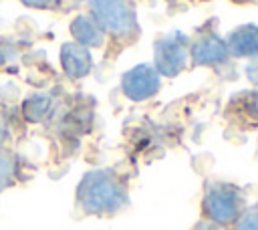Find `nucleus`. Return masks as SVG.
<instances>
[{"label":"nucleus","instance_id":"nucleus-10","mask_svg":"<svg viewBox=\"0 0 258 230\" xmlns=\"http://www.w3.org/2000/svg\"><path fill=\"white\" fill-rule=\"evenodd\" d=\"M69 32L73 36V42L91 48H103L107 42L105 32L101 30V26L95 22V18L89 12L77 14L71 22H69Z\"/></svg>","mask_w":258,"mask_h":230},{"label":"nucleus","instance_id":"nucleus-5","mask_svg":"<svg viewBox=\"0 0 258 230\" xmlns=\"http://www.w3.org/2000/svg\"><path fill=\"white\" fill-rule=\"evenodd\" d=\"M159 91H161V75L155 71L153 65L139 63L121 75V93L133 103L149 101Z\"/></svg>","mask_w":258,"mask_h":230},{"label":"nucleus","instance_id":"nucleus-14","mask_svg":"<svg viewBox=\"0 0 258 230\" xmlns=\"http://www.w3.org/2000/svg\"><path fill=\"white\" fill-rule=\"evenodd\" d=\"M12 119L8 117V113L0 111V151L8 149V143L12 139Z\"/></svg>","mask_w":258,"mask_h":230},{"label":"nucleus","instance_id":"nucleus-4","mask_svg":"<svg viewBox=\"0 0 258 230\" xmlns=\"http://www.w3.org/2000/svg\"><path fill=\"white\" fill-rule=\"evenodd\" d=\"M153 67L161 77H177L189 67V34L171 30L153 42Z\"/></svg>","mask_w":258,"mask_h":230},{"label":"nucleus","instance_id":"nucleus-16","mask_svg":"<svg viewBox=\"0 0 258 230\" xmlns=\"http://www.w3.org/2000/svg\"><path fill=\"white\" fill-rule=\"evenodd\" d=\"M246 77L252 85H258V59H252L246 65Z\"/></svg>","mask_w":258,"mask_h":230},{"label":"nucleus","instance_id":"nucleus-8","mask_svg":"<svg viewBox=\"0 0 258 230\" xmlns=\"http://www.w3.org/2000/svg\"><path fill=\"white\" fill-rule=\"evenodd\" d=\"M226 115L242 129L258 127V91L234 93L226 105Z\"/></svg>","mask_w":258,"mask_h":230},{"label":"nucleus","instance_id":"nucleus-13","mask_svg":"<svg viewBox=\"0 0 258 230\" xmlns=\"http://www.w3.org/2000/svg\"><path fill=\"white\" fill-rule=\"evenodd\" d=\"M20 59V48L14 40L0 38V71H8Z\"/></svg>","mask_w":258,"mask_h":230},{"label":"nucleus","instance_id":"nucleus-2","mask_svg":"<svg viewBox=\"0 0 258 230\" xmlns=\"http://www.w3.org/2000/svg\"><path fill=\"white\" fill-rule=\"evenodd\" d=\"M89 14L101 26L107 38L117 44H133L141 26L133 0H87Z\"/></svg>","mask_w":258,"mask_h":230},{"label":"nucleus","instance_id":"nucleus-9","mask_svg":"<svg viewBox=\"0 0 258 230\" xmlns=\"http://www.w3.org/2000/svg\"><path fill=\"white\" fill-rule=\"evenodd\" d=\"M224 40L232 59H258V24H240Z\"/></svg>","mask_w":258,"mask_h":230},{"label":"nucleus","instance_id":"nucleus-6","mask_svg":"<svg viewBox=\"0 0 258 230\" xmlns=\"http://www.w3.org/2000/svg\"><path fill=\"white\" fill-rule=\"evenodd\" d=\"M60 107H62V101L54 93L34 91V93H28L26 97L20 99L18 115H20L22 123L40 125V123H50L56 117Z\"/></svg>","mask_w":258,"mask_h":230},{"label":"nucleus","instance_id":"nucleus-18","mask_svg":"<svg viewBox=\"0 0 258 230\" xmlns=\"http://www.w3.org/2000/svg\"><path fill=\"white\" fill-rule=\"evenodd\" d=\"M234 4H250V2H256V0H230Z\"/></svg>","mask_w":258,"mask_h":230},{"label":"nucleus","instance_id":"nucleus-15","mask_svg":"<svg viewBox=\"0 0 258 230\" xmlns=\"http://www.w3.org/2000/svg\"><path fill=\"white\" fill-rule=\"evenodd\" d=\"M18 2L32 10H56L62 0H18Z\"/></svg>","mask_w":258,"mask_h":230},{"label":"nucleus","instance_id":"nucleus-17","mask_svg":"<svg viewBox=\"0 0 258 230\" xmlns=\"http://www.w3.org/2000/svg\"><path fill=\"white\" fill-rule=\"evenodd\" d=\"M240 230H258V218H250Z\"/></svg>","mask_w":258,"mask_h":230},{"label":"nucleus","instance_id":"nucleus-19","mask_svg":"<svg viewBox=\"0 0 258 230\" xmlns=\"http://www.w3.org/2000/svg\"><path fill=\"white\" fill-rule=\"evenodd\" d=\"M167 2H173V0H167Z\"/></svg>","mask_w":258,"mask_h":230},{"label":"nucleus","instance_id":"nucleus-7","mask_svg":"<svg viewBox=\"0 0 258 230\" xmlns=\"http://www.w3.org/2000/svg\"><path fill=\"white\" fill-rule=\"evenodd\" d=\"M58 63H60L62 75L71 81H81V79L89 77L93 73V67H95L91 50L87 46H81V44L73 42V40L60 44Z\"/></svg>","mask_w":258,"mask_h":230},{"label":"nucleus","instance_id":"nucleus-11","mask_svg":"<svg viewBox=\"0 0 258 230\" xmlns=\"http://www.w3.org/2000/svg\"><path fill=\"white\" fill-rule=\"evenodd\" d=\"M206 210L208 214L218 222H228L236 216V196L228 192L224 186L212 190L206 198Z\"/></svg>","mask_w":258,"mask_h":230},{"label":"nucleus","instance_id":"nucleus-12","mask_svg":"<svg viewBox=\"0 0 258 230\" xmlns=\"http://www.w3.org/2000/svg\"><path fill=\"white\" fill-rule=\"evenodd\" d=\"M24 180V163L22 157L10 149L0 151V194L8 188H14Z\"/></svg>","mask_w":258,"mask_h":230},{"label":"nucleus","instance_id":"nucleus-3","mask_svg":"<svg viewBox=\"0 0 258 230\" xmlns=\"http://www.w3.org/2000/svg\"><path fill=\"white\" fill-rule=\"evenodd\" d=\"M189 65L210 67L214 71H236L234 61L226 48V40L216 28V20L204 22L196 28L194 36H189Z\"/></svg>","mask_w":258,"mask_h":230},{"label":"nucleus","instance_id":"nucleus-20","mask_svg":"<svg viewBox=\"0 0 258 230\" xmlns=\"http://www.w3.org/2000/svg\"><path fill=\"white\" fill-rule=\"evenodd\" d=\"M202 2H206V0H202Z\"/></svg>","mask_w":258,"mask_h":230},{"label":"nucleus","instance_id":"nucleus-1","mask_svg":"<svg viewBox=\"0 0 258 230\" xmlns=\"http://www.w3.org/2000/svg\"><path fill=\"white\" fill-rule=\"evenodd\" d=\"M127 202L125 188L111 169H93L77 186V206L85 214L107 216Z\"/></svg>","mask_w":258,"mask_h":230}]
</instances>
